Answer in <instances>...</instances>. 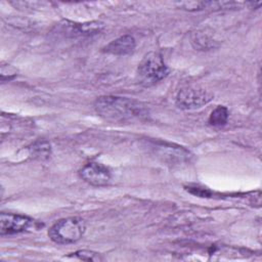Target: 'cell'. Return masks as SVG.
<instances>
[{"instance_id":"obj_1","label":"cell","mask_w":262,"mask_h":262,"mask_svg":"<svg viewBox=\"0 0 262 262\" xmlns=\"http://www.w3.org/2000/svg\"><path fill=\"white\" fill-rule=\"evenodd\" d=\"M94 110L100 117L115 122L145 121L149 117L144 103L122 96H99L94 101Z\"/></svg>"},{"instance_id":"obj_2","label":"cell","mask_w":262,"mask_h":262,"mask_svg":"<svg viewBox=\"0 0 262 262\" xmlns=\"http://www.w3.org/2000/svg\"><path fill=\"white\" fill-rule=\"evenodd\" d=\"M169 74V69L161 53L150 51L146 53L138 64L136 81L143 87H151L165 79Z\"/></svg>"},{"instance_id":"obj_3","label":"cell","mask_w":262,"mask_h":262,"mask_svg":"<svg viewBox=\"0 0 262 262\" xmlns=\"http://www.w3.org/2000/svg\"><path fill=\"white\" fill-rule=\"evenodd\" d=\"M86 230L85 220L80 217H67L56 221L48 230L50 239L58 245H70L80 241Z\"/></svg>"},{"instance_id":"obj_4","label":"cell","mask_w":262,"mask_h":262,"mask_svg":"<svg viewBox=\"0 0 262 262\" xmlns=\"http://www.w3.org/2000/svg\"><path fill=\"white\" fill-rule=\"evenodd\" d=\"M214 95L203 89L196 87H185L178 91L175 99V104L178 108L183 111H191L201 108L208 104Z\"/></svg>"},{"instance_id":"obj_5","label":"cell","mask_w":262,"mask_h":262,"mask_svg":"<svg viewBox=\"0 0 262 262\" xmlns=\"http://www.w3.org/2000/svg\"><path fill=\"white\" fill-rule=\"evenodd\" d=\"M79 176L82 180L93 186H105L112 179L110 169L99 163L90 162L79 170Z\"/></svg>"},{"instance_id":"obj_6","label":"cell","mask_w":262,"mask_h":262,"mask_svg":"<svg viewBox=\"0 0 262 262\" xmlns=\"http://www.w3.org/2000/svg\"><path fill=\"white\" fill-rule=\"evenodd\" d=\"M34 224V220L28 216L4 213L0 215V234L1 236L13 235L26 231Z\"/></svg>"},{"instance_id":"obj_7","label":"cell","mask_w":262,"mask_h":262,"mask_svg":"<svg viewBox=\"0 0 262 262\" xmlns=\"http://www.w3.org/2000/svg\"><path fill=\"white\" fill-rule=\"evenodd\" d=\"M136 47V41L131 35H123L103 47V52L113 55H126Z\"/></svg>"},{"instance_id":"obj_8","label":"cell","mask_w":262,"mask_h":262,"mask_svg":"<svg viewBox=\"0 0 262 262\" xmlns=\"http://www.w3.org/2000/svg\"><path fill=\"white\" fill-rule=\"evenodd\" d=\"M229 111L224 105H217L210 114L208 123L213 127H223L227 124Z\"/></svg>"},{"instance_id":"obj_9","label":"cell","mask_w":262,"mask_h":262,"mask_svg":"<svg viewBox=\"0 0 262 262\" xmlns=\"http://www.w3.org/2000/svg\"><path fill=\"white\" fill-rule=\"evenodd\" d=\"M30 152L34 158L46 159L51 152V147L48 141L39 140L32 144V146L30 147Z\"/></svg>"},{"instance_id":"obj_10","label":"cell","mask_w":262,"mask_h":262,"mask_svg":"<svg viewBox=\"0 0 262 262\" xmlns=\"http://www.w3.org/2000/svg\"><path fill=\"white\" fill-rule=\"evenodd\" d=\"M71 257L77 258L79 260H84V261H101L103 259L98 253L90 250H78L72 253Z\"/></svg>"},{"instance_id":"obj_11","label":"cell","mask_w":262,"mask_h":262,"mask_svg":"<svg viewBox=\"0 0 262 262\" xmlns=\"http://www.w3.org/2000/svg\"><path fill=\"white\" fill-rule=\"evenodd\" d=\"M193 44L195 43L194 47L195 48H199V49H202V50H205V49H209L211 47H213V42L212 40L207 36L205 35L204 33H198L195 34V37L192 38V41H191Z\"/></svg>"}]
</instances>
